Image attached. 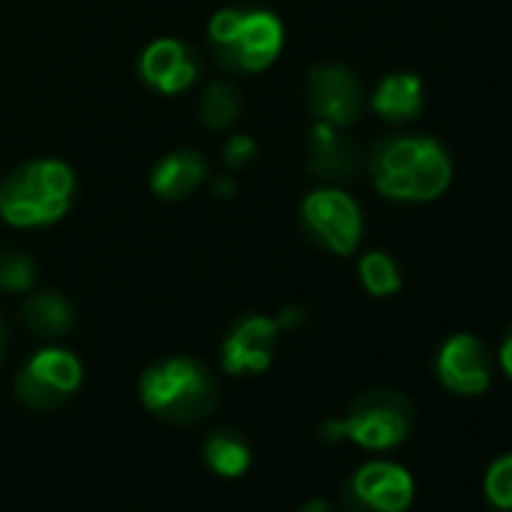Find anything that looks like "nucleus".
Segmentation results:
<instances>
[{
  "instance_id": "1",
  "label": "nucleus",
  "mask_w": 512,
  "mask_h": 512,
  "mask_svg": "<svg viewBox=\"0 0 512 512\" xmlns=\"http://www.w3.org/2000/svg\"><path fill=\"white\" fill-rule=\"evenodd\" d=\"M374 187L395 202H431L452 181V160L431 136H392L371 154Z\"/></svg>"
},
{
  "instance_id": "2",
  "label": "nucleus",
  "mask_w": 512,
  "mask_h": 512,
  "mask_svg": "<svg viewBox=\"0 0 512 512\" xmlns=\"http://www.w3.org/2000/svg\"><path fill=\"white\" fill-rule=\"evenodd\" d=\"M76 175L64 160H34L0 184V217L19 229L58 223L73 205Z\"/></svg>"
},
{
  "instance_id": "3",
  "label": "nucleus",
  "mask_w": 512,
  "mask_h": 512,
  "mask_svg": "<svg viewBox=\"0 0 512 512\" xmlns=\"http://www.w3.org/2000/svg\"><path fill=\"white\" fill-rule=\"evenodd\" d=\"M139 398L148 413L172 425L205 419L217 407V383L202 362L175 356L151 365L139 380Z\"/></svg>"
},
{
  "instance_id": "4",
  "label": "nucleus",
  "mask_w": 512,
  "mask_h": 512,
  "mask_svg": "<svg viewBox=\"0 0 512 512\" xmlns=\"http://www.w3.org/2000/svg\"><path fill=\"white\" fill-rule=\"evenodd\" d=\"M214 58L232 73H263L284 49V25L269 10H220L208 22Z\"/></svg>"
},
{
  "instance_id": "5",
  "label": "nucleus",
  "mask_w": 512,
  "mask_h": 512,
  "mask_svg": "<svg viewBox=\"0 0 512 512\" xmlns=\"http://www.w3.org/2000/svg\"><path fill=\"white\" fill-rule=\"evenodd\" d=\"M413 428V407L395 389H371L365 392L344 419H329L320 425V437L329 443L353 440L362 449H392L407 440Z\"/></svg>"
},
{
  "instance_id": "6",
  "label": "nucleus",
  "mask_w": 512,
  "mask_h": 512,
  "mask_svg": "<svg viewBox=\"0 0 512 512\" xmlns=\"http://www.w3.org/2000/svg\"><path fill=\"white\" fill-rule=\"evenodd\" d=\"M82 386V362L61 347H43L16 380V398L31 410H55Z\"/></svg>"
},
{
  "instance_id": "7",
  "label": "nucleus",
  "mask_w": 512,
  "mask_h": 512,
  "mask_svg": "<svg viewBox=\"0 0 512 512\" xmlns=\"http://www.w3.org/2000/svg\"><path fill=\"white\" fill-rule=\"evenodd\" d=\"M302 220L311 235L338 256H350L362 241V211L356 199L338 187H323L305 196Z\"/></svg>"
},
{
  "instance_id": "8",
  "label": "nucleus",
  "mask_w": 512,
  "mask_h": 512,
  "mask_svg": "<svg viewBox=\"0 0 512 512\" xmlns=\"http://www.w3.org/2000/svg\"><path fill=\"white\" fill-rule=\"evenodd\" d=\"M413 476L395 461H368L362 464L347 488L344 503L350 512H404L413 503Z\"/></svg>"
},
{
  "instance_id": "9",
  "label": "nucleus",
  "mask_w": 512,
  "mask_h": 512,
  "mask_svg": "<svg viewBox=\"0 0 512 512\" xmlns=\"http://www.w3.org/2000/svg\"><path fill=\"white\" fill-rule=\"evenodd\" d=\"M308 109L335 127H347L362 115V85L356 73L344 64H323L308 73L305 85Z\"/></svg>"
},
{
  "instance_id": "10",
  "label": "nucleus",
  "mask_w": 512,
  "mask_h": 512,
  "mask_svg": "<svg viewBox=\"0 0 512 512\" xmlns=\"http://www.w3.org/2000/svg\"><path fill=\"white\" fill-rule=\"evenodd\" d=\"M437 377L458 395H479L491 383V356L473 335H452L437 353Z\"/></svg>"
},
{
  "instance_id": "11",
  "label": "nucleus",
  "mask_w": 512,
  "mask_h": 512,
  "mask_svg": "<svg viewBox=\"0 0 512 512\" xmlns=\"http://www.w3.org/2000/svg\"><path fill=\"white\" fill-rule=\"evenodd\" d=\"M281 326L275 317H247L223 341V371L226 374H260L272 365Z\"/></svg>"
},
{
  "instance_id": "12",
  "label": "nucleus",
  "mask_w": 512,
  "mask_h": 512,
  "mask_svg": "<svg viewBox=\"0 0 512 512\" xmlns=\"http://www.w3.org/2000/svg\"><path fill=\"white\" fill-rule=\"evenodd\" d=\"M139 76L160 94H181L199 79V58L187 43L163 37L145 46L139 58Z\"/></svg>"
},
{
  "instance_id": "13",
  "label": "nucleus",
  "mask_w": 512,
  "mask_h": 512,
  "mask_svg": "<svg viewBox=\"0 0 512 512\" xmlns=\"http://www.w3.org/2000/svg\"><path fill=\"white\" fill-rule=\"evenodd\" d=\"M208 178V163L196 151H175L151 172V190L160 199H184Z\"/></svg>"
},
{
  "instance_id": "14",
  "label": "nucleus",
  "mask_w": 512,
  "mask_h": 512,
  "mask_svg": "<svg viewBox=\"0 0 512 512\" xmlns=\"http://www.w3.org/2000/svg\"><path fill=\"white\" fill-rule=\"evenodd\" d=\"M371 109L386 121H410L422 112V82L413 73H392L386 76L374 97Z\"/></svg>"
},
{
  "instance_id": "15",
  "label": "nucleus",
  "mask_w": 512,
  "mask_h": 512,
  "mask_svg": "<svg viewBox=\"0 0 512 512\" xmlns=\"http://www.w3.org/2000/svg\"><path fill=\"white\" fill-rule=\"evenodd\" d=\"M311 166L320 178H344L353 169V151L329 121H317L311 130Z\"/></svg>"
},
{
  "instance_id": "16",
  "label": "nucleus",
  "mask_w": 512,
  "mask_h": 512,
  "mask_svg": "<svg viewBox=\"0 0 512 512\" xmlns=\"http://www.w3.org/2000/svg\"><path fill=\"white\" fill-rule=\"evenodd\" d=\"M25 323L37 338H61L73 329L76 314L58 293H37L25 305Z\"/></svg>"
},
{
  "instance_id": "17",
  "label": "nucleus",
  "mask_w": 512,
  "mask_h": 512,
  "mask_svg": "<svg viewBox=\"0 0 512 512\" xmlns=\"http://www.w3.org/2000/svg\"><path fill=\"white\" fill-rule=\"evenodd\" d=\"M205 464L226 479H235L241 473H247L250 467V446L238 431L220 428L205 440Z\"/></svg>"
},
{
  "instance_id": "18",
  "label": "nucleus",
  "mask_w": 512,
  "mask_h": 512,
  "mask_svg": "<svg viewBox=\"0 0 512 512\" xmlns=\"http://www.w3.org/2000/svg\"><path fill=\"white\" fill-rule=\"evenodd\" d=\"M199 115L208 130H226L241 115V97L229 82H211L199 100Z\"/></svg>"
},
{
  "instance_id": "19",
  "label": "nucleus",
  "mask_w": 512,
  "mask_h": 512,
  "mask_svg": "<svg viewBox=\"0 0 512 512\" xmlns=\"http://www.w3.org/2000/svg\"><path fill=\"white\" fill-rule=\"evenodd\" d=\"M359 281L377 299L395 296L401 290V272H398L392 256L383 253V250H371V253L362 256V263H359Z\"/></svg>"
},
{
  "instance_id": "20",
  "label": "nucleus",
  "mask_w": 512,
  "mask_h": 512,
  "mask_svg": "<svg viewBox=\"0 0 512 512\" xmlns=\"http://www.w3.org/2000/svg\"><path fill=\"white\" fill-rule=\"evenodd\" d=\"M485 497L494 509L512 512V455H500L485 473Z\"/></svg>"
},
{
  "instance_id": "21",
  "label": "nucleus",
  "mask_w": 512,
  "mask_h": 512,
  "mask_svg": "<svg viewBox=\"0 0 512 512\" xmlns=\"http://www.w3.org/2000/svg\"><path fill=\"white\" fill-rule=\"evenodd\" d=\"M34 263L25 253H0V290L28 293L34 287Z\"/></svg>"
},
{
  "instance_id": "22",
  "label": "nucleus",
  "mask_w": 512,
  "mask_h": 512,
  "mask_svg": "<svg viewBox=\"0 0 512 512\" xmlns=\"http://www.w3.org/2000/svg\"><path fill=\"white\" fill-rule=\"evenodd\" d=\"M253 157H256V142H253L250 136H244V133L232 136V139L223 145V166H226L229 172H238V169L250 166Z\"/></svg>"
},
{
  "instance_id": "23",
  "label": "nucleus",
  "mask_w": 512,
  "mask_h": 512,
  "mask_svg": "<svg viewBox=\"0 0 512 512\" xmlns=\"http://www.w3.org/2000/svg\"><path fill=\"white\" fill-rule=\"evenodd\" d=\"M500 368H503V374L512 380V332H509L506 341L500 344Z\"/></svg>"
},
{
  "instance_id": "24",
  "label": "nucleus",
  "mask_w": 512,
  "mask_h": 512,
  "mask_svg": "<svg viewBox=\"0 0 512 512\" xmlns=\"http://www.w3.org/2000/svg\"><path fill=\"white\" fill-rule=\"evenodd\" d=\"M235 193V181L229 178V175H220V178H214V196H220V199H229Z\"/></svg>"
},
{
  "instance_id": "25",
  "label": "nucleus",
  "mask_w": 512,
  "mask_h": 512,
  "mask_svg": "<svg viewBox=\"0 0 512 512\" xmlns=\"http://www.w3.org/2000/svg\"><path fill=\"white\" fill-rule=\"evenodd\" d=\"M299 512H338L329 500H323V497H314V500H308Z\"/></svg>"
},
{
  "instance_id": "26",
  "label": "nucleus",
  "mask_w": 512,
  "mask_h": 512,
  "mask_svg": "<svg viewBox=\"0 0 512 512\" xmlns=\"http://www.w3.org/2000/svg\"><path fill=\"white\" fill-rule=\"evenodd\" d=\"M4 347H7V326L0 320V359H4Z\"/></svg>"
}]
</instances>
